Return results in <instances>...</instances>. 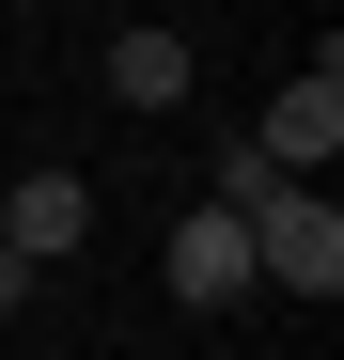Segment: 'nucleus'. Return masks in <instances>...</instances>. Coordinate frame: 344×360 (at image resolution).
Masks as SVG:
<instances>
[{"label": "nucleus", "instance_id": "20e7f679", "mask_svg": "<svg viewBox=\"0 0 344 360\" xmlns=\"http://www.w3.org/2000/svg\"><path fill=\"white\" fill-rule=\"evenodd\" d=\"M172 297H188V314L251 297V235H235V204H188V219H172Z\"/></svg>", "mask_w": 344, "mask_h": 360}, {"label": "nucleus", "instance_id": "f03ea898", "mask_svg": "<svg viewBox=\"0 0 344 360\" xmlns=\"http://www.w3.org/2000/svg\"><path fill=\"white\" fill-rule=\"evenodd\" d=\"M251 157H266V172H298V188H329V157H344V47H313V79H282V94H266Z\"/></svg>", "mask_w": 344, "mask_h": 360}, {"label": "nucleus", "instance_id": "f257e3e1", "mask_svg": "<svg viewBox=\"0 0 344 360\" xmlns=\"http://www.w3.org/2000/svg\"><path fill=\"white\" fill-rule=\"evenodd\" d=\"M235 235H251V282L313 297V314L344 297V204H329V188H298V172H282V188H266V204H251Z\"/></svg>", "mask_w": 344, "mask_h": 360}, {"label": "nucleus", "instance_id": "39448f33", "mask_svg": "<svg viewBox=\"0 0 344 360\" xmlns=\"http://www.w3.org/2000/svg\"><path fill=\"white\" fill-rule=\"evenodd\" d=\"M110 94L126 110H188V47L172 32H110Z\"/></svg>", "mask_w": 344, "mask_h": 360}, {"label": "nucleus", "instance_id": "423d86ee", "mask_svg": "<svg viewBox=\"0 0 344 360\" xmlns=\"http://www.w3.org/2000/svg\"><path fill=\"white\" fill-rule=\"evenodd\" d=\"M16 297H32V266H16V251H0V314H16Z\"/></svg>", "mask_w": 344, "mask_h": 360}, {"label": "nucleus", "instance_id": "7ed1b4c3", "mask_svg": "<svg viewBox=\"0 0 344 360\" xmlns=\"http://www.w3.org/2000/svg\"><path fill=\"white\" fill-rule=\"evenodd\" d=\"M79 235H94L79 172H16V188H0V251H16V266H79Z\"/></svg>", "mask_w": 344, "mask_h": 360}]
</instances>
